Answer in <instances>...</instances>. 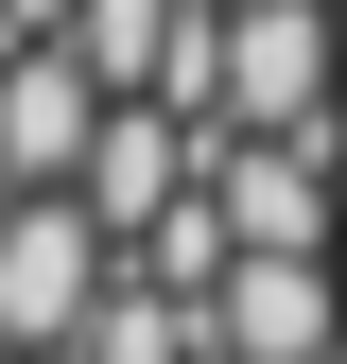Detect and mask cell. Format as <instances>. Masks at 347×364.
I'll return each mask as SVG.
<instances>
[{
	"label": "cell",
	"mask_w": 347,
	"mask_h": 364,
	"mask_svg": "<svg viewBox=\"0 0 347 364\" xmlns=\"http://www.w3.org/2000/svg\"><path fill=\"white\" fill-rule=\"evenodd\" d=\"M87 295H105V243L70 225V191H0V347L53 364L87 330Z\"/></svg>",
	"instance_id": "3957f363"
},
{
	"label": "cell",
	"mask_w": 347,
	"mask_h": 364,
	"mask_svg": "<svg viewBox=\"0 0 347 364\" xmlns=\"http://www.w3.org/2000/svg\"><path fill=\"white\" fill-rule=\"evenodd\" d=\"M53 18H70V0H0V35H18V53H35V35H53Z\"/></svg>",
	"instance_id": "8992f818"
},
{
	"label": "cell",
	"mask_w": 347,
	"mask_h": 364,
	"mask_svg": "<svg viewBox=\"0 0 347 364\" xmlns=\"http://www.w3.org/2000/svg\"><path fill=\"white\" fill-rule=\"evenodd\" d=\"M208 18H278V0H208Z\"/></svg>",
	"instance_id": "52a82bcc"
},
{
	"label": "cell",
	"mask_w": 347,
	"mask_h": 364,
	"mask_svg": "<svg viewBox=\"0 0 347 364\" xmlns=\"http://www.w3.org/2000/svg\"><path fill=\"white\" fill-rule=\"evenodd\" d=\"M174 208H191V122L174 105H105L87 156H70V225L87 243H156Z\"/></svg>",
	"instance_id": "7a4b0ae2"
},
{
	"label": "cell",
	"mask_w": 347,
	"mask_h": 364,
	"mask_svg": "<svg viewBox=\"0 0 347 364\" xmlns=\"http://www.w3.org/2000/svg\"><path fill=\"white\" fill-rule=\"evenodd\" d=\"M226 260H330V139H191Z\"/></svg>",
	"instance_id": "6da1fadb"
},
{
	"label": "cell",
	"mask_w": 347,
	"mask_h": 364,
	"mask_svg": "<svg viewBox=\"0 0 347 364\" xmlns=\"http://www.w3.org/2000/svg\"><path fill=\"white\" fill-rule=\"evenodd\" d=\"M87 122H105V87H87L53 35H35V53H0V191H70Z\"/></svg>",
	"instance_id": "277c9868"
},
{
	"label": "cell",
	"mask_w": 347,
	"mask_h": 364,
	"mask_svg": "<svg viewBox=\"0 0 347 364\" xmlns=\"http://www.w3.org/2000/svg\"><path fill=\"white\" fill-rule=\"evenodd\" d=\"M208 347L226 364H330V260H226L208 278Z\"/></svg>",
	"instance_id": "5b68a950"
}]
</instances>
